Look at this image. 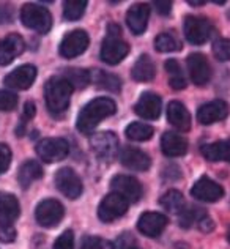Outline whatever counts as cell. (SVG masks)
I'll use <instances>...</instances> for the list:
<instances>
[{
    "label": "cell",
    "mask_w": 230,
    "mask_h": 249,
    "mask_svg": "<svg viewBox=\"0 0 230 249\" xmlns=\"http://www.w3.org/2000/svg\"><path fill=\"white\" fill-rule=\"evenodd\" d=\"M117 112V104L110 98H95L93 101L85 104L81 114L77 115L76 126L82 134H90L104 119Z\"/></svg>",
    "instance_id": "cell-1"
},
{
    "label": "cell",
    "mask_w": 230,
    "mask_h": 249,
    "mask_svg": "<svg viewBox=\"0 0 230 249\" xmlns=\"http://www.w3.org/2000/svg\"><path fill=\"white\" fill-rule=\"evenodd\" d=\"M71 93H73V87L63 76L51 77L44 85V100L48 109L54 114L65 112L70 106Z\"/></svg>",
    "instance_id": "cell-2"
},
{
    "label": "cell",
    "mask_w": 230,
    "mask_h": 249,
    "mask_svg": "<svg viewBox=\"0 0 230 249\" xmlns=\"http://www.w3.org/2000/svg\"><path fill=\"white\" fill-rule=\"evenodd\" d=\"M21 21L25 27L38 32V34H48L52 27V16L48 8L36 3H25L21 10Z\"/></svg>",
    "instance_id": "cell-3"
},
{
    "label": "cell",
    "mask_w": 230,
    "mask_h": 249,
    "mask_svg": "<svg viewBox=\"0 0 230 249\" xmlns=\"http://www.w3.org/2000/svg\"><path fill=\"white\" fill-rule=\"evenodd\" d=\"M186 40L191 44H203L207 43L212 35L214 34V27L212 22L200 16H186L185 24H183Z\"/></svg>",
    "instance_id": "cell-4"
},
{
    "label": "cell",
    "mask_w": 230,
    "mask_h": 249,
    "mask_svg": "<svg viewBox=\"0 0 230 249\" xmlns=\"http://www.w3.org/2000/svg\"><path fill=\"white\" fill-rule=\"evenodd\" d=\"M70 153V145L60 137H48L36 143V155L44 162H58Z\"/></svg>",
    "instance_id": "cell-5"
},
{
    "label": "cell",
    "mask_w": 230,
    "mask_h": 249,
    "mask_svg": "<svg viewBox=\"0 0 230 249\" xmlns=\"http://www.w3.org/2000/svg\"><path fill=\"white\" fill-rule=\"evenodd\" d=\"M129 202L123 197V196L117 194V193H110L107 194L100 202V207H98V218L103 222H112L128 212Z\"/></svg>",
    "instance_id": "cell-6"
},
{
    "label": "cell",
    "mask_w": 230,
    "mask_h": 249,
    "mask_svg": "<svg viewBox=\"0 0 230 249\" xmlns=\"http://www.w3.org/2000/svg\"><path fill=\"white\" fill-rule=\"evenodd\" d=\"M91 150L103 161H112L118 153V137L112 131H101L91 136Z\"/></svg>",
    "instance_id": "cell-7"
},
{
    "label": "cell",
    "mask_w": 230,
    "mask_h": 249,
    "mask_svg": "<svg viewBox=\"0 0 230 249\" xmlns=\"http://www.w3.org/2000/svg\"><path fill=\"white\" fill-rule=\"evenodd\" d=\"M65 216V208L58 200L55 199H46L41 204H38L35 210L36 222L41 227H55L60 224V221Z\"/></svg>",
    "instance_id": "cell-8"
},
{
    "label": "cell",
    "mask_w": 230,
    "mask_h": 249,
    "mask_svg": "<svg viewBox=\"0 0 230 249\" xmlns=\"http://www.w3.org/2000/svg\"><path fill=\"white\" fill-rule=\"evenodd\" d=\"M54 183L58 191L71 200L77 199L82 194V181L71 167L58 169L54 177Z\"/></svg>",
    "instance_id": "cell-9"
},
{
    "label": "cell",
    "mask_w": 230,
    "mask_h": 249,
    "mask_svg": "<svg viewBox=\"0 0 230 249\" xmlns=\"http://www.w3.org/2000/svg\"><path fill=\"white\" fill-rule=\"evenodd\" d=\"M88 43H90V38L88 34L85 30H73L70 32L62 40L60 43V55L65 58H74L77 55H81L85 52V49L88 48Z\"/></svg>",
    "instance_id": "cell-10"
},
{
    "label": "cell",
    "mask_w": 230,
    "mask_h": 249,
    "mask_svg": "<svg viewBox=\"0 0 230 249\" xmlns=\"http://www.w3.org/2000/svg\"><path fill=\"white\" fill-rule=\"evenodd\" d=\"M186 63L193 84H195L197 87H203V85L210 82V79H212V67H210L205 55L200 54V52H194V54L188 57Z\"/></svg>",
    "instance_id": "cell-11"
},
{
    "label": "cell",
    "mask_w": 230,
    "mask_h": 249,
    "mask_svg": "<svg viewBox=\"0 0 230 249\" xmlns=\"http://www.w3.org/2000/svg\"><path fill=\"white\" fill-rule=\"evenodd\" d=\"M191 196L200 202L213 204V202H218L222 199L224 189H222L221 185L210 178V177H200L191 188Z\"/></svg>",
    "instance_id": "cell-12"
},
{
    "label": "cell",
    "mask_w": 230,
    "mask_h": 249,
    "mask_svg": "<svg viewBox=\"0 0 230 249\" xmlns=\"http://www.w3.org/2000/svg\"><path fill=\"white\" fill-rule=\"evenodd\" d=\"M128 52H129V46L120 36H106V40L101 44L100 55L104 63L117 65L128 55Z\"/></svg>",
    "instance_id": "cell-13"
},
{
    "label": "cell",
    "mask_w": 230,
    "mask_h": 249,
    "mask_svg": "<svg viewBox=\"0 0 230 249\" xmlns=\"http://www.w3.org/2000/svg\"><path fill=\"white\" fill-rule=\"evenodd\" d=\"M110 188L114 189V193L123 196L128 202H137L142 197V185L134 177L115 175L110 180Z\"/></svg>",
    "instance_id": "cell-14"
},
{
    "label": "cell",
    "mask_w": 230,
    "mask_h": 249,
    "mask_svg": "<svg viewBox=\"0 0 230 249\" xmlns=\"http://www.w3.org/2000/svg\"><path fill=\"white\" fill-rule=\"evenodd\" d=\"M167 216L158 212H147L143 213L139 222H137V229L142 232V235L150 238L159 237V235L164 232V229L167 227Z\"/></svg>",
    "instance_id": "cell-15"
},
{
    "label": "cell",
    "mask_w": 230,
    "mask_h": 249,
    "mask_svg": "<svg viewBox=\"0 0 230 249\" xmlns=\"http://www.w3.org/2000/svg\"><path fill=\"white\" fill-rule=\"evenodd\" d=\"M36 79V68L34 65H22L5 77L6 87L15 90H27Z\"/></svg>",
    "instance_id": "cell-16"
},
{
    "label": "cell",
    "mask_w": 230,
    "mask_h": 249,
    "mask_svg": "<svg viewBox=\"0 0 230 249\" xmlns=\"http://www.w3.org/2000/svg\"><path fill=\"white\" fill-rule=\"evenodd\" d=\"M161 98L153 91H145V93L141 95L139 101L136 103L134 112L145 120H156L161 114Z\"/></svg>",
    "instance_id": "cell-17"
},
{
    "label": "cell",
    "mask_w": 230,
    "mask_h": 249,
    "mask_svg": "<svg viewBox=\"0 0 230 249\" xmlns=\"http://www.w3.org/2000/svg\"><path fill=\"white\" fill-rule=\"evenodd\" d=\"M229 115V106L226 101L214 100L199 107L197 110V120L202 124H213L216 122L224 120Z\"/></svg>",
    "instance_id": "cell-18"
},
{
    "label": "cell",
    "mask_w": 230,
    "mask_h": 249,
    "mask_svg": "<svg viewBox=\"0 0 230 249\" xmlns=\"http://www.w3.org/2000/svg\"><path fill=\"white\" fill-rule=\"evenodd\" d=\"M25 49V43L19 35L11 34L0 40V65L6 67L10 65L16 57H19Z\"/></svg>",
    "instance_id": "cell-19"
},
{
    "label": "cell",
    "mask_w": 230,
    "mask_h": 249,
    "mask_svg": "<svg viewBox=\"0 0 230 249\" xmlns=\"http://www.w3.org/2000/svg\"><path fill=\"white\" fill-rule=\"evenodd\" d=\"M122 164L129 170H137V172H143L148 170L152 166V160L147 153H143L142 150L134 147H124L120 153Z\"/></svg>",
    "instance_id": "cell-20"
},
{
    "label": "cell",
    "mask_w": 230,
    "mask_h": 249,
    "mask_svg": "<svg viewBox=\"0 0 230 249\" xmlns=\"http://www.w3.org/2000/svg\"><path fill=\"white\" fill-rule=\"evenodd\" d=\"M150 18V6L147 3H136L126 13V24L134 35H142L147 29Z\"/></svg>",
    "instance_id": "cell-21"
},
{
    "label": "cell",
    "mask_w": 230,
    "mask_h": 249,
    "mask_svg": "<svg viewBox=\"0 0 230 249\" xmlns=\"http://www.w3.org/2000/svg\"><path fill=\"white\" fill-rule=\"evenodd\" d=\"M167 120L172 126L183 133L191 129V114L180 101H170L167 104Z\"/></svg>",
    "instance_id": "cell-22"
},
{
    "label": "cell",
    "mask_w": 230,
    "mask_h": 249,
    "mask_svg": "<svg viewBox=\"0 0 230 249\" xmlns=\"http://www.w3.org/2000/svg\"><path fill=\"white\" fill-rule=\"evenodd\" d=\"M161 150L164 155L170 156V158L183 156L188 152V141L178 133L166 131L161 137Z\"/></svg>",
    "instance_id": "cell-23"
},
{
    "label": "cell",
    "mask_w": 230,
    "mask_h": 249,
    "mask_svg": "<svg viewBox=\"0 0 230 249\" xmlns=\"http://www.w3.org/2000/svg\"><path fill=\"white\" fill-rule=\"evenodd\" d=\"M21 213V205L18 199L10 193H0V224L3 226H13L19 218Z\"/></svg>",
    "instance_id": "cell-24"
},
{
    "label": "cell",
    "mask_w": 230,
    "mask_h": 249,
    "mask_svg": "<svg viewBox=\"0 0 230 249\" xmlns=\"http://www.w3.org/2000/svg\"><path fill=\"white\" fill-rule=\"evenodd\" d=\"M131 76H133V79L137 82H150L155 79L156 67L152 58H150V55L143 54L137 58L133 70H131Z\"/></svg>",
    "instance_id": "cell-25"
},
{
    "label": "cell",
    "mask_w": 230,
    "mask_h": 249,
    "mask_svg": "<svg viewBox=\"0 0 230 249\" xmlns=\"http://www.w3.org/2000/svg\"><path fill=\"white\" fill-rule=\"evenodd\" d=\"M43 177V167L38 161L35 160H29L25 161L24 164L19 167L18 172V181L24 189H27L32 183L39 180Z\"/></svg>",
    "instance_id": "cell-26"
},
{
    "label": "cell",
    "mask_w": 230,
    "mask_h": 249,
    "mask_svg": "<svg viewBox=\"0 0 230 249\" xmlns=\"http://www.w3.org/2000/svg\"><path fill=\"white\" fill-rule=\"evenodd\" d=\"M205 160L216 162V161H227L230 162V141H218L207 143L200 148Z\"/></svg>",
    "instance_id": "cell-27"
},
{
    "label": "cell",
    "mask_w": 230,
    "mask_h": 249,
    "mask_svg": "<svg viewBox=\"0 0 230 249\" xmlns=\"http://www.w3.org/2000/svg\"><path fill=\"white\" fill-rule=\"evenodd\" d=\"M90 77H91V82H93L98 89L112 91V93L120 91L122 82L115 74L106 73V71H101V70H95V71H91V73H90Z\"/></svg>",
    "instance_id": "cell-28"
},
{
    "label": "cell",
    "mask_w": 230,
    "mask_h": 249,
    "mask_svg": "<svg viewBox=\"0 0 230 249\" xmlns=\"http://www.w3.org/2000/svg\"><path fill=\"white\" fill-rule=\"evenodd\" d=\"M159 204L164 210H167L170 213L180 214L185 210V197L180 191L177 189H170L166 194H162V197L159 199Z\"/></svg>",
    "instance_id": "cell-29"
},
{
    "label": "cell",
    "mask_w": 230,
    "mask_h": 249,
    "mask_svg": "<svg viewBox=\"0 0 230 249\" xmlns=\"http://www.w3.org/2000/svg\"><path fill=\"white\" fill-rule=\"evenodd\" d=\"M164 68H166L167 74H169V84L174 90H183L186 89V79L181 73V68L178 62L175 58H169V60L164 63Z\"/></svg>",
    "instance_id": "cell-30"
},
{
    "label": "cell",
    "mask_w": 230,
    "mask_h": 249,
    "mask_svg": "<svg viewBox=\"0 0 230 249\" xmlns=\"http://www.w3.org/2000/svg\"><path fill=\"white\" fill-rule=\"evenodd\" d=\"M126 137L131 141L136 142H145L148 139H152L155 134V128L150 126L147 123H141V122H134L131 123L129 126L126 128Z\"/></svg>",
    "instance_id": "cell-31"
},
{
    "label": "cell",
    "mask_w": 230,
    "mask_h": 249,
    "mask_svg": "<svg viewBox=\"0 0 230 249\" xmlns=\"http://www.w3.org/2000/svg\"><path fill=\"white\" fill-rule=\"evenodd\" d=\"M63 77L71 84L73 90L74 89L76 90H82V89H85L91 82V77H90L88 71L81 70V68H68V70H65Z\"/></svg>",
    "instance_id": "cell-32"
},
{
    "label": "cell",
    "mask_w": 230,
    "mask_h": 249,
    "mask_svg": "<svg viewBox=\"0 0 230 249\" xmlns=\"http://www.w3.org/2000/svg\"><path fill=\"white\" fill-rule=\"evenodd\" d=\"M155 48L158 52H175L181 49V41L172 32H162L156 36Z\"/></svg>",
    "instance_id": "cell-33"
},
{
    "label": "cell",
    "mask_w": 230,
    "mask_h": 249,
    "mask_svg": "<svg viewBox=\"0 0 230 249\" xmlns=\"http://www.w3.org/2000/svg\"><path fill=\"white\" fill-rule=\"evenodd\" d=\"M85 8H87L85 0H68L63 3V18L70 22L77 21L84 16Z\"/></svg>",
    "instance_id": "cell-34"
},
{
    "label": "cell",
    "mask_w": 230,
    "mask_h": 249,
    "mask_svg": "<svg viewBox=\"0 0 230 249\" xmlns=\"http://www.w3.org/2000/svg\"><path fill=\"white\" fill-rule=\"evenodd\" d=\"M207 213L203 212L202 208L199 207H189V208H185L183 212L180 213V218H178V224L185 229H189L193 224H197L203 216Z\"/></svg>",
    "instance_id": "cell-35"
},
{
    "label": "cell",
    "mask_w": 230,
    "mask_h": 249,
    "mask_svg": "<svg viewBox=\"0 0 230 249\" xmlns=\"http://www.w3.org/2000/svg\"><path fill=\"white\" fill-rule=\"evenodd\" d=\"M213 54L219 62L230 60V40L227 38H219L213 43Z\"/></svg>",
    "instance_id": "cell-36"
},
{
    "label": "cell",
    "mask_w": 230,
    "mask_h": 249,
    "mask_svg": "<svg viewBox=\"0 0 230 249\" xmlns=\"http://www.w3.org/2000/svg\"><path fill=\"white\" fill-rule=\"evenodd\" d=\"M81 249H115V245L110 243L109 240H104L101 237H84Z\"/></svg>",
    "instance_id": "cell-37"
},
{
    "label": "cell",
    "mask_w": 230,
    "mask_h": 249,
    "mask_svg": "<svg viewBox=\"0 0 230 249\" xmlns=\"http://www.w3.org/2000/svg\"><path fill=\"white\" fill-rule=\"evenodd\" d=\"M115 249H142L133 233L124 232L115 241Z\"/></svg>",
    "instance_id": "cell-38"
},
{
    "label": "cell",
    "mask_w": 230,
    "mask_h": 249,
    "mask_svg": "<svg viewBox=\"0 0 230 249\" xmlns=\"http://www.w3.org/2000/svg\"><path fill=\"white\" fill-rule=\"evenodd\" d=\"M18 106V96L8 90H0V110L10 112Z\"/></svg>",
    "instance_id": "cell-39"
},
{
    "label": "cell",
    "mask_w": 230,
    "mask_h": 249,
    "mask_svg": "<svg viewBox=\"0 0 230 249\" xmlns=\"http://www.w3.org/2000/svg\"><path fill=\"white\" fill-rule=\"evenodd\" d=\"M52 249H74V233L73 231H65L60 237L55 240Z\"/></svg>",
    "instance_id": "cell-40"
},
{
    "label": "cell",
    "mask_w": 230,
    "mask_h": 249,
    "mask_svg": "<svg viewBox=\"0 0 230 249\" xmlns=\"http://www.w3.org/2000/svg\"><path fill=\"white\" fill-rule=\"evenodd\" d=\"M11 164V150L5 143H0V174L8 170Z\"/></svg>",
    "instance_id": "cell-41"
},
{
    "label": "cell",
    "mask_w": 230,
    "mask_h": 249,
    "mask_svg": "<svg viewBox=\"0 0 230 249\" xmlns=\"http://www.w3.org/2000/svg\"><path fill=\"white\" fill-rule=\"evenodd\" d=\"M16 240V231L13 226H3L0 224V241L3 243H11Z\"/></svg>",
    "instance_id": "cell-42"
},
{
    "label": "cell",
    "mask_w": 230,
    "mask_h": 249,
    "mask_svg": "<svg viewBox=\"0 0 230 249\" xmlns=\"http://www.w3.org/2000/svg\"><path fill=\"white\" fill-rule=\"evenodd\" d=\"M13 15H15V11H13L11 5L8 3H0V24H8L13 21Z\"/></svg>",
    "instance_id": "cell-43"
},
{
    "label": "cell",
    "mask_w": 230,
    "mask_h": 249,
    "mask_svg": "<svg viewBox=\"0 0 230 249\" xmlns=\"http://www.w3.org/2000/svg\"><path fill=\"white\" fill-rule=\"evenodd\" d=\"M197 226H199V229H200L202 232L208 233V232H212L213 229H214V222H213V219L210 218L208 214H205L199 222H197Z\"/></svg>",
    "instance_id": "cell-44"
},
{
    "label": "cell",
    "mask_w": 230,
    "mask_h": 249,
    "mask_svg": "<svg viewBox=\"0 0 230 249\" xmlns=\"http://www.w3.org/2000/svg\"><path fill=\"white\" fill-rule=\"evenodd\" d=\"M35 112H36V107H35V103L32 101H27L24 104V114H22V122H27V120H32L35 117Z\"/></svg>",
    "instance_id": "cell-45"
},
{
    "label": "cell",
    "mask_w": 230,
    "mask_h": 249,
    "mask_svg": "<svg viewBox=\"0 0 230 249\" xmlns=\"http://www.w3.org/2000/svg\"><path fill=\"white\" fill-rule=\"evenodd\" d=\"M153 5H155V10L162 16H167L170 13V10H172V3L170 2H161V0H156Z\"/></svg>",
    "instance_id": "cell-46"
},
{
    "label": "cell",
    "mask_w": 230,
    "mask_h": 249,
    "mask_svg": "<svg viewBox=\"0 0 230 249\" xmlns=\"http://www.w3.org/2000/svg\"><path fill=\"white\" fill-rule=\"evenodd\" d=\"M107 36H120V27L117 24H110L107 27Z\"/></svg>",
    "instance_id": "cell-47"
},
{
    "label": "cell",
    "mask_w": 230,
    "mask_h": 249,
    "mask_svg": "<svg viewBox=\"0 0 230 249\" xmlns=\"http://www.w3.org/2000/svg\"><path fill=\"white\" fill-rule=\"evenodd\" d=\"M188 3L193 5V6H202V5H205V2H197V0H189Z\"/></svg>",
    "instance_id": "cell-48"
},
{
    "label": "cell",
    "mask_w": 230,
    "mask_h": 249,
    "mask_svg": "<svg viewBox=\"0 0 230 249\" xmlns=\"http://www.w3.org/2000/svg\"><path fill=\"white\" fill-rule=\"evenodd\" d=\"M227 240H229V243H230V227H229V231H227Z\"/></svg>",
    "instance_id": "cell-49"
}]
</instances>
